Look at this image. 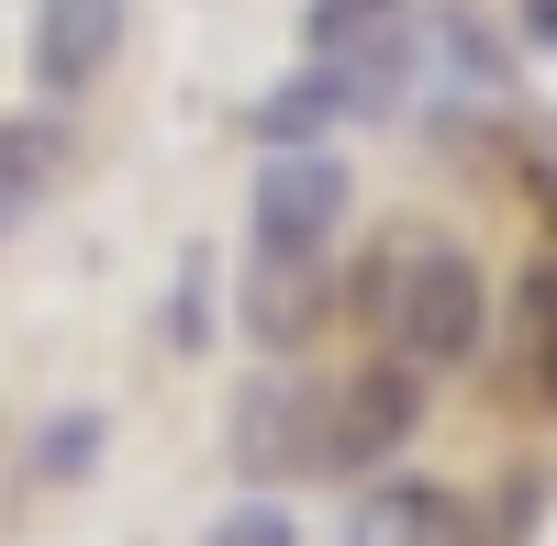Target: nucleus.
<instances>
[{
  "instance_id": "nucleus-1",
  "label": "nucleus",
  "mask_w": 557,
  "mask_h": 546,
  "mask_svg": "<svg viewBox=\"0 0 557 546\" xmlns=\"http://www.w3.org/2000/svg\"><path fill=\"white\" fill-rule=\"evenodd\" d=\"M380 335H391V357H401L412 380L480 357V335H491V280H480V257L446 246V235H401L391 268H380Z\"/></svg>"
},
{
  "instance_id": "nucleus-2",
  "label": "nucleus",
  "mask_w": 557,
  "mask_h": 546,
  "mask_svg": "<svg viewBox=\"0 0 557 546\" xmlns=\"http://www.w3.org/2000/svg\"><path fill=\"white\" fill-rule=\"evenodd\" d=\"M346 223V157L335 146H268L246 178V280H301Z\"/></svg>"
},
{
  "instance_id": "nucleus-3",
  "label": "nucleus",
  "mask_w": 557,
  "mask_h": 546,
  "mask_svg": "<svg viewBox=\"0 0 557 546\" xmlns=\"http://www.w3.org/2000/svg\"><path fill=\"white\" fill-rule=\"evenodd\" d=\"M391 89H412L424 134H469V123L513 112V57H502L491 23H469V12H424L412 45H401V78Z\"/></svg>"
},
{
  "instance_id": "nucleus-4",
  "label": "nucleus",
  "mask_w": 557,
  "mask_h": 546,
  "mask_svg": "<svg viewBox=\"0 0 557 546\" xmlns=\"http://www.w3.org/2000/svg\"><path fill=\"white\" fill-rule=\"evenodd\" d=\"M412 435H424V380H412L401 357H380V369H357L335 401H312L301 469H323V480H368V469H391Z\"/></svg>"
},
{
  "instance_id": "nucleus-5",
  "label": "nucleus",
  "mask_w": 557,
  "mask_h": 546,
  "mask_svg": "<svg viewBox=\"0 0 557 546\" xmlns=\"http://www.w3.org/2000/svg\"><path fill=\"white\" fill-rule=\"evenodd\" d=\"M412 23H424V0H312V12H301V57L312 67H346L368 89V112H380L391 78H401Z\"/></svg>"
},
{
  "instance_id": "nucleus-6",
  "label": "nucleus",
  "mask_w": 557,
  "mask_h": 546,
  "mask_svg": "<svg viewBox=\"0 0 557 546\" xmlns=\"http://www.w3.org/2000/svg\"><path fill=\"white\" fill-rule=\"evenodd\" d=\"M123 34H134V0H34L23 78L45 101H78V89H101V67L123 57Z\"/></svg>"
},
{
  "instance_id": "nucleus-7",
  "label": "nucleus",
  "mask_w": 557,
  "mask_h": 546,
  "mask_svg": "<svg viewBox=\"0 0 557 546\" xmlns=\"http://www.w3.org/2000/svg\"><path fill=\"white\" fill-rule=\"evenodd\" d=\"M346 546H491V535L446 480H368L346 513Z\"/></svg>"
},
{
  "instance_id": "nucleus-8",
  "label": "nucleus",
  "mask_w": 557,
  "mask_h": 546,
  "mask_svg": "<svg viewBox=\"0 0 557 546\" xmlns=\"http://www.w3.org/2000/svg\"><path fill=\"white\" fill-rule=\"evenodd\" d=\"M357 112H368V89H357L346 67H312V57H301V67L246 112V134H257V146H323V134L357 123Z\"/></svg>"
},
{
  "instance_id": "nucleus-9",
  "label": "nucleus",
  "mask_w": 557,
  "mask_h": 546,
  "mask_svg": "<svg viewBox=\"0 0 557 546\" xmlns=\"http://www.w3.org/2000/svg\"><path fill=\"white\" fill-rule=\"evenodd\" d=\"M67 178V134L45 112H0V223L45 212V190Z\"/></svg>"
},
{
  "instance_id": "nucleus-10",
  "label": "nucleus",
  "mask_w": 557,
  "mask_h": 546,
  "mask_svg": "<svg viewBox=\"0 0 557 546\" xmlns=\"http://www.w3.org/2000/svg\"><path fill=\"white\" fill-rule=\"evenodd\" d=\"M301 435H312V401L290 380L235 390V469H301Z\"/></svg>"
},
{
  "instance_id": "nucleus-11",
  "label": "nucleus",
  "mask_w": 557,
  "mask_h": 546,
  "mask_svg": "<svg viewBox=\"0 0 557 546\" xmlns=\"http://www.w3.org/2000/svg\"><path fill=\"white\" fill-rule=\"evenodd\" d=\"M101 413H89V401H78V413H45V435H34V480H89V469H101Z\"/></svg>"
},
{
  "instance_id": "nucleus-12",
  "label": "nucleus",
  "mask_w": 557,
  "mask_h": 546,
  "mask_svg": "<svg viewBox=\"0 0 557 546\" xmlns=\"http://www.w3.org/2000/svg\"><path fill=\"white\" fill-rule=\"evenodd\" d=\"M513 312H524V369H535V390L557 401V268H524Z\"/></svg>"
},
{
  "instance_id": "nucleus-13",
  "label": "nucleus",
  "mask_w": 557,
  "mask_h": 546,
  "mask_svg": "<svg viewBox=\"0 0 557 546\" xmlns=\"http://www.w3.org/2000/svg\"><path fill=\"white\" fill-rule=\"evenodd\" d=\"M201 546H301V524H290V502H235Z\"/></svg>"
},
{
  "instance_id": "nucleus-14",
  "label": "nucleus",
  "mask_w": 557,
  "mask_h": 546,
  "mask_svg": "<svg viewBox=\"0 0 557 546\" xmlns=\"http://www.w3.org/2000/svg\"><path fill=\"white\" fill-rule=\"evenodd\" d=\"M513 23H524V45H557V0H513Z\"/></svg>"
}]
</instances>
